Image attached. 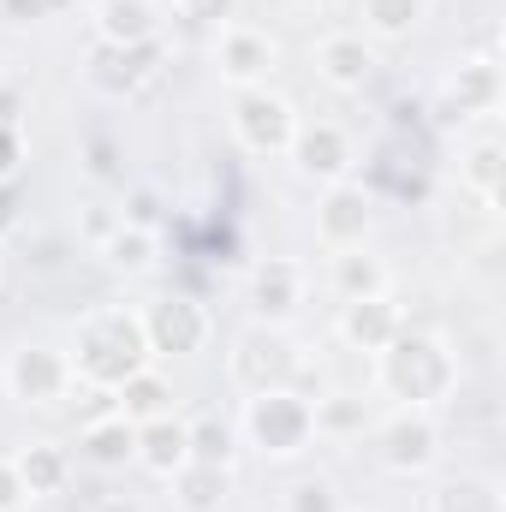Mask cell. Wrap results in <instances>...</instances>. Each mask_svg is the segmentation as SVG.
<instances>
[{"label":"cell","instance_id":"7c38bea8","mask_svg":"<svg viewBox=\"0 0 506 512\" xmlns=\"http://www.w3.org/2000/svg\"><path fill=\"white\" fill-rule=\"evenodd\" d=\"M316 72H322L334 90H364V84L376 78V48H370L364 36H352V30L322 36V48H316Z\"/></svg>","mask_w":506,"mask_h":512},{"label":"cell","instance_id":"836d02e7","mask_svg":"<svg viewBox=\"0 0 506 512\" xmlns=\"http://www.w3.org/2000/svg\"><path fill=\"white\" fill-rule=\"evenodd\" d=\"M90 173H96V179H120V167H114V143H108V137L90 143Z\"/></svg>","mask_w":506,"mask_h":512},{"label":"cell","instance_id":"d6986e66","mask_svg":"<svg viewBox=\"0 0 506 512\" xmlns=\"http://www.w3.org/2000/svg\"><path fill=\"white\" fill-rule=\"evenodd\" d=\"M447 108L465 120V114H495L501 108V66L495 60H465L447 84Z\"/></svg>","mask_w":506,"mask_h":512},{"label":"cell","instance_id":"cb8c5ba5","mask_svg":"<svg viewBox=\"0 0 506 512\" xmlns=\"http://www.w3.org/2000/svg\"><path fill=\"white\" fill-rule=\"evenodd\" d=\"M167 382L161 376H149V370H137L126 387H114V411L126 417V423H149V417H167Z\"/></svg>","mask_w":506,"mask_h":512},{"label":"cell","instance_id":"4fadbf2b","mask_svg":"<svg viewBox=\"0 0 506 512\" xmlns=\"http://www.w3.org/2000/svg\"><path fill=\"white\" fill-rule=\"evenodd\" d=\"M96 42H108V48L161 42V12H155V0H102V6H96Z\"/></svg>","mask_w":506,"mask_h":512},{"label":"cell","instance_id":"30bf717a","mask_svg":"<svg viewBox=\"0 0 506 512\" xmlns=\"http://www.w3.org/2000/svg\"><path fill=\"white\" fill-rule=\"evenodd\" d=\"M292 161H298L304 179L334 185V179H346V167H352V143H346L340 126L316 120V126H298V137H292Z\"/></svg>","mask_w":506,"mask_h":512},{"label":"cell","instance_id":"74e56055","mask_svg":"<svg viewBox=\"0 0 506 512\" xmlns=\"http://www.w3.org/2000/svg\"><path fill=\"white\" fill-rule=\"evenodd\" d=\"M12 167H18V131L0 126V179H12Z\"/></svg>","mask_w":506,"mask_h":512},{"label":"cell","instance_id":"8fae6325","mask_svg":"<svg viewBox=\"0 0 506 512\" xmlns=\"http://www.w3.org/2000/svg\"><path fill=\"white\" fill-rule=\"evenodd\" d=\"M6 376H12V393L18 399L48 405V399H60L72 387V364L60 352H48V346H24V352H12V370Z\"/></svg>","mask_w":506,"mask_h":512},{"label":"cell","instance_id":"9c48e42d","mask_svg":"<svg viewBox=\"0 0 506 512\" xmlns=\"http://www.w3.org/2000/svg\"><path fill=\"white\" fill-rule=\"evenodd\" d=\"M435 453H441V429H435L423 411H405V417H393V423L381 429V465L399 471V477L429 471Z\"/></svg>","mask_w":506,"mask_h":512},{"label":"cell","instance_id":"d4e9b609","mask_svg":"<svg viewBox=\"0 0 506 512\" xmlns=\"http://www.w3.org/2000/svg\"><path fill=\"white\" fill-rule=\"evenodd\" d=\"M102 256H108V268H120V274H143V268L155 262V233L120 221V227L102 239Z\"/></svg>","mask_w":506,"mask_h":512},{"label":"cell","instance_id":"4316f807","mask_svg":"<svg viewBox=\"0 0 506 512\" xmlns=\"http://www.w3.org/2000/svg\"><path fill=\"white\" fill-rule=\"evenodd\" d=\"M465 185H471V191H483L489 203L501 197V185H506V149L495 143V137L471 149V161H465Z\"/></svg>","mask_w":506,"mask_h":512},{"label":"cell","instance_id":"ffe728a7","mask_svg":"<svg viewBox=\"0 0 506 512\" xmlns=\"http://www.w3.org/2000/svg\"><path fill=\"white\" fill-rule=\"evenodd\" d=\"M191 453H185V423L167 411V417H149V423H137V465L143 471H155V477H173L179 465H185Z\"/></svg>","mask_w":506,"mask_h":512},{"label":"cell","instance_id":"4dcf8cb0","mask_svg":"<svg viewBox=\"0 0 506 512\" xmlns=\"http://www.w3.org/2000/svg\"><path fill=\"white\" fill-rule=\"evenodd\" d=\"M286 512H340V495H334V483L310 477V483H298V489L286 495Z\"/></svg>","mask_w":506,"mask_h":512},{"label":"cell","instance_id":"52a82bcc","mask_svg":"<svg viewBox=\"0 0 506 512\" xmlns=\"http://www.w3.org/2000/svg\"><path fill=\"white\" fill-rule=\"evenodd\" d=\"M370 221H376V203H370V191H364V185H352V179H334V185L322 191L316 233H322L334 251H352V245H364Z\"/></svg>","mask_w":506,"mask_h":512},{"label":"cell","instance_id":"d6a6232c","mask_svg":"<svg viewBox=\"0 0 506 512\" xmlns=\"http://www.w3.org/2000/svg\"><path fill=\"white\" fill-rule=\"evenodd\" d=\"M24 501H30V495H24V483H18V465L0 459V512H18Z\"/></svg>","mask_w":506,"mask_h":512},{"label":"cell","instance_id":"5bb4252c","mask_svg":"<svg viewBox=\"0 0 506 512\" xmlns=\"http://www.w3.org/2000/svg\"><path fill=\"white\" fill-rule=\"evenodd\" d=\"M399 328H405V322H399V304H393L387 292H376V298H346V304H340V334H346L358 352H381Z\"/></svg>","mask_w":506,"mask_h":512},{"label":"cell","instance_id":"83f0119b","mask_svg":"<svg viewBox=\"0 0 506 512\" xmlns=\"http://www.w3.org/2000/svg\"><path fill=\"white\" fill-rule=\"evenodd\" d=\"M358 6H364V24L376 36H411L423 18V0H358Z\"/></svg>","mask_w":506,"mask_h":512},{"label":"cell","instance_id":"7a4b0ae2","mask_svg":"<svg viewBox=\"0 0 506 512\" xmlns=\"http://www.w3.org/2000/svg\"><path fill=\"white\" fill-rule=\"evenodd\" d=\"M381 387H387L393 399H405L411 411L441 405V399L453 393V352H447L435 334L399 328V334L381 346Z\"/></svg>","mask_w":506,"mask_h":512},{"label":"cell","instance_id":"2e32d148","mask_svg":"<svg viewBox=\"0 0 506 512\" xmlns=\"http://www.w3.org/2000/svg\"><path fill=\"white\" fill-rule=\"evenodd\" d=\"M298 292H304V274H298L292 262L268 256V262H256V268H251V310H256V322H280V316H292V310H298Z\"/></svg>","mask_w":506,"mask_h":512},{"label":"cell","instance_id":"d590c367","mask_svg":"<svg viewBox=\"0 0 506 512\" xmlns=\"http://www.w3.org/2000/svg\"><path fill=\"white\" fill-rule=\"evenodd\" d=\"M114 227H120V215H108V209H102V203H90V215H84V233H90V239H96V245H102V239H108V233H114Z\"/></svg>","mask_w":506,"mask_h":512},{"label":"cell","instance_id":"e575fe53","mask_svg":"<svg viewBox=\"0 0 506 512\" xmlns=\"http://www.w3.org/2000/svg\"><path fill=\"white\" fill-rule=\"evenodd\" d=\"M18 209H24V203H18L12 179H0V239H6V233H18Z\"/></svg>","mask_w":506,"mask_h":512},{"label":"cell","instance_id":"ba28073f","mask_svg":"<svg viewBox=\"0 0 506 512\" xmlns=\"http://www.w3.org/2000/svg\"><path fill=\"white\" fill-rule=\"evenodd\" d=\"M161 60H167L161 42H137V48H108V42H96L90 78H96V90H108V96H137V90L161 72Z\"/></svg>","mask_w":506,"mask_h":512},{"label":"cell","instance_id":"8d00e7d4","mask_svg":"<svg viewBox=\"0 0 506 512\" xmlns=\"http://www.w3.org/2000/svg\"><path fill=\"white\" fill-rule=\"evenodd\" d=\"M0 12H6L12 24H30V18H42V12H48V0H0Z\"/></svg>","mask_w":506,"mask_h":512},{"label":"cell","instance_id":"ac0fdd59","mask_svg":"<svg viewBox=\"0 0 506 512\" xmlns=\"http://www.w3.org/2000/svg\"><path fill=\"white\" fill-rule=\"evenodd\" d=\"M227 495H233V465H197V459H185L173 471V501L185 512H221Z\"/></svg>","mask_w":506,"mask_h":512},{"label":"cell","instance_id":"8992f818","mask_svg":"<svg viewBox=\"0 0 506 512\" xmlns=\"http://www.w3.org/2000/svg\"><path fill=\"white\" fill-rule=\"evenodd\" d=\"M137 322H143V340H149L155 358H185L209 340V316L191 298H155Z\"/></svg>","mask_w":506,"mask_h":512},{"label":"cell","instance_id":"e0dca14e","mask_svg":"<svg viewBox=\"0 0 506 512\" xmlns=\"http://www.w3.org/2000/svg\"><path fill=\"white\" fill-rule=\"evenodd\" d=\"M78 453H84L96 471H120V465L137 459V423H126L120 411L90 417V423H84V435H78Z\"/></svg>","mask_w":506,"mask_h":512},{"label":"cell","instance_id":"484cf974","mask_svg":"<svg viewBox=\"0 0 506 512\" xmlns=\"http://www.w3.org/2000/svg\"><path fill=\"white\" fill-rule=\"evenodd\" d=\"M435 512H501V489L483 477H459L435 495Z\"/></svg>","mask_w":506,"mask_h":512},{"label":"cell","instance_id":"5b68a950","mask_svg":"<svg viewBox=\"0 0 506 512\" xmlns=\"http://www.w3.org/2000/svg\"><path fill=\"white\" fill-rule=\"evenodd\" d=\"M233 131H239V143L251 155H280L298 137V114H292L286 96H274V90L256 84V90H239L233 96Z\"/></svg>","mask_w":506,"mask_h":512},{"label":"cell","instance_id":"603a6c76","mask_svg":"<svg viewBox=\"0 0 506 512\" xmlns=\"http://www.w3.org/2000/svg\"><path fill=\"white\" fill-rule=\"evenodd\" d=\"M12 465H18L24 495H60V489H66V453H60V447H48V441L24 447Z\"/></svg>","mask_w":506,"mask_h":512},{"label":"cell","instance_id":"7402d4cb","mask_svg":"<svg viewBox=\"0 0 506 512\" xmlns=\"http://www.w3.org/2000/svg\"><path fill=\"white\" fill-rule=\"evenodd\" d=\"M334 292H340V304L346 298H376V292H387V268H381L370 251H340L334 256Z\"/></svg>","mask_w":506,"mask_h":512},{"label":"cell","instance_id":"1f68e13d","mask_svg":"<svg viewBox=\"0 0 506 512\" xmlns=\"http://www.w3.org/2000/svg\"><path fill=\"white\" fill-rule=\"evenodd\" d=\"M120 221H126V227H149V233H155L161 209H155V197H149V191H131V203L120 209Z\"/></svg>","mask_w":506,"mask_h":512},{"label":"cell","instance_id":"9a60e30c","mask_svg":"<svg viewBox=\"0 0 506 512\" xmlns=\"http://www.w3.org/2000/svg\"><path fill=\"white\" fill-rule=\"evenodd\" d=\"M268 66H274V42H268L262 30H239V24L221 30V78H227V84L256 90V84L268 78Z\"/></svg>","mask_w":506,"mask_h":512},{"label":"cell","instance_id":"f546056e","mask_svg":"<svg viewBox=\"0 0 506 512\" xmlns=\"http://www.w3.org/2000/svg\"><path fill=\"white\" fill-rule=\"evenodd\" d=\"M233 12H239V0H179V18L197 30H227Z\"/></svg>","mask_w":506,"mask_h":512},{"label":"cell","instance_id":"6da1fadb","mask_svg":"<svg viewBox=\"0 0 506 512\" xmlns=\"http://www.w3.org/2000/svg\"><path fill=\"white\" fill-rule=\"evenodd\" d=\"M72 376H84L90 387L114 393L126 387L137 370H149V340H143V322L131 310H96L84 328H78V352L66 358Z\"/></svg>","mask_w":506,"mask_h":512},{"label":"cell","instance_id":"277c9868","mask_svg":"<svg viewBox=\"0 0 506 512\" xmlns=\"http://www.w3.org/2000/svg\"><path fill=\"white\" fill-rule=\"evenodd\" d=\"M245 429L262 453H298L316 429L310 417V399H298L292 387H268V393H251V411H245Z\"/></svg>","mask_w":506,"mask_h":512},{"label":"cell","instance_id":"f1b7e54d","mask_svg":"<svg viewBox=\"0 0 506 512\" xmlns=\"http://www.w3.org/2000/svg\"><path fill=\"white\" fill-rule=\"evenodd\" d=\"M310 417H316V429H328V435H352V429H364L370 405H364V399H352V393H334V399H316V405H310Z\"/></svg>","mask_w":506,"mask_h":512},{"label":"cell","instance_id":"3957f363","mask_svg":"<svg viewBox=\"0 0 506 512\" xmlns=\"http://www.w3.org/2000/svg\"><path fill=\"white\" fill-rule=\"evenodd\" d=\"M292 376H298V346L280 334V322H251L233 340V382L245 387V393L286 387Z\"/></svg>","mask_w":506,"mask_h":512},{"label":"cell","instance_id":"44dd1931","mask_svg":"<svg viewBox=\"0 0 506 512\" xmlns=\"http://www.w3.org/2000/svg\"><path fill=\"white\" fill-rule=\"evenodd\" d=\"M185 453H191L197 465H233L239 435H233V423H227L221 411H197V417L185 423Z\"/></svg>","mask_w":506,"mask_h":512},{"label":"cell","instance_id":"f35d334b","mask_svg":"<svg viewBox=\"0 0 506 512\" xmlns=\"http://www.w3.org/2000/svg\"><path fill=\"white\" fill-rule=\"evenodd\" d=\"M316 6H334V0H316Z\"/></svg>","mask_w":506,"mask_h":512}]
</instances>
